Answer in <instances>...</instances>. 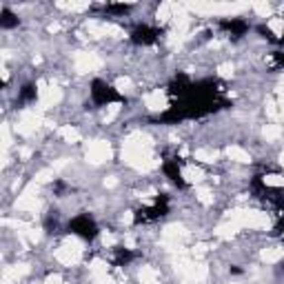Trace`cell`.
Segmentation results:
<instances>
[{"mask_svg":"<svg viewBox=\"0 0 284 284\" xmlns=\"http://www.w3.org/2000/svg\"><path fill=\"white\" fill-rule=\"evenodd\" d=\"M264 185L269 187H284V176H264Z\"/></svg>","mask_w":284,"mask_h":284,"instance_id":"ac0fdd59","label":"cell"},{"mask_svg":"<svg viewBox=\"0 0 284 284\" xmlns=\"http://www.w3.org/2000/svg\"><path fill=\"white\" fill-rule=\"evenodd\" d=\"M118 111H120V104H118V102L109 104V107H107V111H104V122H111L113 118L118 116Z\"/></svg>","mask_w":284,"mask_h":284,"instance_id":"e0dca14e","label":"cell"},{"mask_svg":"<svg viewBox=\"0 0 284 284\" xmlns=\"http://www.w3.org/2000/svg\"><path fill=\"white\" fill-rule=\"evenodd\" d=\"M195 198H198L202 204H211L213 202V193L209 189H204V187H200V189L195 191Z\"/></svg>","mask_w":284,"mask_h":284,"instance_id":"9a60e30c","label":"cell"},{"mask_svg":"<svg viewBox=\"0 0 284 284\" xmlns=\"http://www.w3.org/2000/svg\"><path fill=\"white\" fill-rule=\"evenodd\" d=\"M131 87H134L131 78H118V80H116V89H118V91H122V94H129Z\"/></svg>","mask_w":284,"mask_h":284,"instance_id":"2e32d148","label":"cell"},{"mask_svg":"<svg viewBox=\"0 0 284 284\" xmlns=\"http://www.w3.org/2000/svg\"><path fill=\"white\" fill-rule=\"evenodd\" d=\"M34 284H45V282H34Z\"/></svg>","mask_w":284,"mask_h":284,"instance_id":"484cf974","label":"cell"},{"mask_svg":"<svg viewBox=\"0 0 284 284\" xmlns=\"http://www.w3.org/2000/svg\"><path fill=\"white\" fill-rule=\"evenodd\" d=\"M94 284H116V282H113V278L109 276V273H104V276H100V278H94Z\"/></svg>","mask_w":284,"mask_h":284,"instance_id":"44dd1931","label":"cell"},{"mask_svg":"<svg viewBox=\"0 0 284 284\" xmlns=\"http://www.w3.org/2000/svg\"><path fill=\"white\" fill-rule=\"evenodd\" d=\"M253 11H255V13H260V16H264V18H267L269 13H271V4H255V7H253Z\"/></svg>","mask_w":284,"mask_h":284,"instance_id":"d6986e66","label":"cell"},{"mask_svg":"<svg viewBox=\"0 0 284 284\" xmlns=\"http://www.w3.org/2000/svg\"><path fill=\"white\" fill-rule=\"evenodd\" d=\"M89 271H91V276H94V278L104 276V273H107V262H102V260H94L91 267H89Z\"/></svg>","mask_w":284,"mask_h":284,"instance_id":"7c38bea8","label":"cell"},{"mask_svg":"<svg viewBox=\"0 0 284 284\" xmlns=\"http://www.w3.org/2000/svg\"><path fill=\"white\" fill-rule=\"evenodd\" d=\"M102 244H104V246H111V244H116V236H111V233H107V231H104V233H102Z\"/></svg>","mask_w":284,"mask_h":284,"instance_id":"7402d4cb","label":"cell"},{"mask_svg":"<svg viewBox=\"0 0 284 284\" xmlns=\"http://www.w3.org/2000/svg\"><path fill=\"white\" fill-rule=\"evenodd\" d=\"M60 138L65 142H78V140H80V131H78L76 127L67 125V127H62V129H60Z\"/></svg>","mask_w":284,"mask_h":284,"instance_id":"30bf717a","label":"cell"},{"mask_svg":"<svg viewBox=\"0 0 284 284\" xmlns=\"http://www.w3.org/2000/svg\"><path fill=\"white\" fill-rule=\"evenodd\" d=\"M43 125V116L40 113H36V111H25L20 116V120H18V125H16V131L20 136H31V134H36V129Z\"/></svg>","mask_w":284,"mask_h":284,"instance_id":"3957f363","label":"cell"},{"mask_svg":"<svg viewBox=\"0 0 284 284\" xmlns=\"http://www.w3.org/2000/svg\"><path fill=\"white\" fill-rule=\"evenodd\" d=\"M73 65H76V71L87 73V71L100 69V67H102V60H100V58L95 56V53H87V51H82V53H78V56H76Z\"/></svg>","mask_w":284,"mask_h":284,"instance_id":"277c9868","label":"cell"},{"mask_svg":"<svg viewBox=\"0 0 284 284\" xmlns=\"http://www.w3.org/2000/svg\"><path fill=\"white\" fill-rule=\"evenodd\" d=\"M280 162H282V167H284V153L280 155Z\"/></svg>","mask_w":284,"mask_h":284,"instance_id":"d4e9b609","label":"cell"},{"mask_svg":"<svg viewBox=\"0 0 284 284\" xmlns=\"http://www.w3.org/2000/svg\"><path fill=\"white\" fill-rule=\"evenodd\" d=\"M80 255H82V244H80V240H76V237H69V240L56 251V260L60 264H65V267L76 264L78 260H80Z\"/></svg>","mask_w":284,"mask_h":284,"instance_id":"6da1fadb","label":"cell"},{"mask_svg":"<svg viewBox=\"0 0 284 284\" xmlns=\"http://www.w3.org/2000/svg\"><path fill=\"white\" fill-rule=\"evenodd\" d=\"M118 185V180H116V178H107V180H104V187H116Z\"/></svg>","mask_w":284,"mask_h":284,"instance_id":"cb8c5ba5","label":"cell"},{"mask_svg":"<svg viewBox=\"0 0 284 284\" xmlns=\"http://www.w3.org/2000/svg\"><path fill=\"white\" fill-rule=\"evenodd\" d=\"M45 284H62V278H60V276H49Z\"/></svg>","mask_w":284,"mask_h":284,"instance_id":"603a6c76","label":"cell"},{"mask_svg":"<svg viewBox=\"0 0 284 284\" xmlns=\"http://www.w3.org/2000/svg\"><path fill=\"white\" fill-rule=\"evenodd\" d=\"M195 160L207 162V164H213L215 160H218V151H213V149H198V151H195Z\"/></svg>","mask_w":284,"mask_h":284,"instance_id":"9c48e42d","label":"cell"},{"mask_svg":"<svg viewBox=\"0 0 284 284\" xmlns=\"http://www.w3.org/2000/svg\"><path fill=\"white\" fill-rule=\"evenodd\" d=\"M282 255H284V251H282V249H276V246H269V249H264L262 253H260V258H262L264 262L273 264V262H278V260H282Z\"/></svg>","mask_w":284,"mask_h":284,"instance_id":"ba28073f","label":"cell"},{"mask_svg":"<svg viewBox=\"0 0 284 284\" xmlns=\"http://www.w3.org/2000/svg\"><path fill=\"white\" fill-rule=\"evenodd\" d=\"M267 27L276 36H284V18H271V20L267 22Z\"/></svg>","mask_w":284,"mask_h":284,"instance_id":"4fadbf2b","label":"cell"},{"mask_svg":"<svg viewBox=\"0 0 284 284\" xmlns=\"http://www.w3.org/2000/svg\"><path fill=\"white\" fill-rule=\"evenodd\" d=\"M144 104L151 109V111H158V109H164V104H167V98H164L162 91H151V94L144 95Z\"/></svg>","mask_w":284,"mask_h":284,"instance_id":"5b68a950","label":"cell"},{"mask_svg":"<svg viewBox=\"0 0 284 284\" xmlns=\"http://www.w3.org/2000/svg\"><path fill=\"white\" fill-rule=\"evenodd\" d=\"M51 178H53V169H43V171L36 173L34 182H36V185H47V182L51 180Z\"/></svg>","mask_w":284,"mask_h":284,"instance_id":"5bb4252c","label":"cell"},{"mask_svg":"<svg viewBox=\"0 0 284 284\" xmlns=\"http://www.w3.org/2000/svg\"><path fill=\"white\" fill-rule=\"evenodd\" d=\"M227 155L233 160V162H240V164H246V162H251V155H249V151H244L242 146H229L227 149Z\"/></svg>","mask_w":284,"mask_h":284,"instance_id":"8992f818","label":"cell"},{"mask_svg":"<svg viewBox=\"0 0 284 284\" xmlns=\"http://www.w3.org/2000/svg\"><path fill=\"white\" fill-rule=\"evenodd\" d=\"M218 71H220V76H224V78H229V76H233V65H220L218 67Z\"/></svg>","mask_w":284,"mask_h":284,"instance_id":"ffe728a7","label":"cell"},{"mask_svg":"<svg viewBox=\"0 0 284 284\" xmlns=\"http://www.w3.org/2000/svg\"><path fill=\"white\" fill-rule=\"evenodd\" d=\"M109 158H111V146H109V142L98 140L87 146V160H89L91 164H102V162H107Z\"/></svg>","mask_w":284,"mask_h":284,"instance_id":"7a4b0ae2","label":"cell"},{"mask_svg":"<svg viewBox=\"0 0 284 284\" xmlns=\"http://www.w3.org/2000/svg\"><path fill=\"white\" fill-rule=\"evenodd\" d=\"M262 134H264V138H267L269 142H273V140H278L282 136V127L280 125H273V122H271V125L264 127Z\"/></svg>","mask_w":284,"mask_h":284,"instance_id":"8fae6325","label":"cell"},{"mask_svg":"<svg viewBox=\"0 0 284 284\" xmlns=\"http://www.w3.org/2000/svg\"><path fill=\"white\" fill-rule=\"evenodd\" d=\"M182 176H185L187 182H200V180L204 178V173H202V169H200V167H195V164H189V167L182 169Z\"/></svg>","mask_w":284,"mask_h":284,"instance_id":"52a82bcc","label":"cell"}]
</instances>
